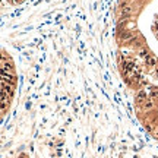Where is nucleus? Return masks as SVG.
<instances>
[{
  "label": "nucleus",
  "mask_w": 158,
  "mask_h": 158,
  "mask_svg": "<svg viewBox=\"0 0 158 158\" xmlns=\"http://www.w3.org/2000/svg\"><path fill=\"white\" fill-rule=\"evenodd\" d=\"M16 69L7 53L0 50V117L7 111L16 89Z\"/></svg>",
  "instance_id": "1"
}]
</instances>
